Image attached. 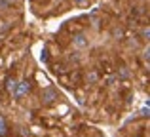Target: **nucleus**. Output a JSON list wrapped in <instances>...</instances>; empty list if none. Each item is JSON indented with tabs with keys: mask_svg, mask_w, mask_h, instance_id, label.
Segmentation results:
<instances>
[{
	"mask_svg": "<svg viewBox=\"0 0 150 137\" xmlns=\"http://www.w3.org/2000/svg\"><path fill=\"white\" fill-rule=\"evenodd\" d=\"M53 70H55V72H57V74H65V72H69V65H65V63H57V65H55V67H53Z\"/></svg>",
	"mask_w": 150,
	"mask_h": 137,
	"instance_id": "obj_4",
	"label": "nucleus"
},
{
	"mask_svg": "<svg viewBox=\"0 0 150 137\" xmlns=\"http://www.w3.org/2000/svg\"><path fill=\"white\" fill-rule=\"evenodd\" d=\"M8 133V124H6V118L0 114V137H6Z\"/></svg>",
	"mask_w": 150,
	"mask_h": 137,
	"instance_id": "obj_5",
	"label": "nucleus"
},
{
	"mask_svg": "<svg viewBox=\"0 0 150 137\" xmlns=\"http://www.w3.org/2000/svg\"><path fill=\"white\" fill-rule=\"evenodd\" d=\"M118 78H129V70H127V67L125 65H122L120 69H118V74H116Z\"/></svg>",
	"mask_w": 150,
	"mask_h": 137,
	"instance_id": "obj_7",
	"label": "nucleus"
},
{
	"mask_svg": "<svg viewBox=\"0 0 150 137\" xmlns=\"http://www.w3.org/2000/svg\"><path fill=\"white\" fill-rule=\"evenodd\" d=\"M55 99H57V92H55V88H46L44 92H42V103H44V105H53Z\"/></svg>",
	"mask_w": 150,
	"mask_h": 137,
	"instance_id": "obj_2",
	"label": "nucleus"
},
{
	"mask_svg": "<svg viewBox=\"0 0 150 137\" xmlns=\"http://www.w3.org/2000/svg\"><path fill=\"white\" fill-rule=\"evenodd\" d=\"M57 2H61V0H57Z\"/></svg>",
	"mask_w": 150,
	"mask_h": 137,
	"instance_id": "obj_15",
	"label": "nucleus"
},
{
	"mask_svg": "<svg viewBox=\"0 0 150 137\" xmlns=\"http://www.w3.org/2000/svg\"><path fill=\"white\" fill-rule=\"evenodd\" d=\"M30 88H33V84H30L29 80H21L15 84V89H13V95L17 97V99H21V97L29 95L30 93Z\"/></svg>",
	"mask_w": 150,
	"mask_h": 137,
	"instance_id": "obj_1",
	"label": "nucleus"
},
{
	"mask_svg": "<svg viewBox=\"0 0 150 137\" xmlns=\"http://www.w3.org/2000/svg\"><path fill=\"white\" fill-rule=\"evenodd\" d=\"M70 80L74 82V86H78L82 82V74L80 72H72V74H70Z\"/></svg>",
	"mask_w": 150,
	"mask_h": 137,
	"instance_id": "obj_8",
	"label": "nucleus"
},
{
	"mask_svg": "<svg viewBox=\"0 0 150 137\" xmlns=\"http://www.w3.org/2000/svg\"><path fill=\"white\" fill-rule=\"evenodd\" d=\"M15 84H17V82H15V78H13V76H8V78H6V89H8V92L13 93Z\"/></svg>",
	"mask_w": 150,
	"mask_h": 137,
	"instance_id": "obj_6",
	"label": "nucleus"
},
{
	"mask_svg": "<svg viewBox=\"0 0 150 137\" xmlns=\"http://www.w3.org/2000/svg\"><path fill=\"white\" fill-rule=\"evenodd\" d=\"M143 36H144V38L148 40V36H150V29H148V25H146V27L143 29Z\"/></svg>",
	"mask_w": 150,
	"mask_h": 137,
	"instance_id": "obj_13",
	"label": "nucleus"
},
{
	"mask_svg": "<svg viewBox=\"0 0 150 137\" xmlns=\"http://www.w3.org/2000/svg\"><path fill=\"white\" fill-rule=\"evenodd\" d=\"M86 80H88L89 84H93V82H97V80H99V76H97V72H89L88 76H86Z\"/></svg>",
	"mask_w": 150,
	"mask_h": 137,
	"instance_id": "obj_9",
	"label": "nucleus"
},
{
	"mask_svg": "<svg viewBox=\"0 0 150 137\" xmlns=\"http://www.w3.org/2000/svg\"><path fill=\"white\" fill-rule=\"evenodd\" d=\"M2 42H4V34L0 33V44H2Z\"/></svg>",
	"mask_w": 150,
	"mask_h": 137,
	"instance_id": "obj_14",
	"label": "nucleus"
},
{
	"mask_svg": "<svg viewBox=\"0 0 150 137\" xmlns=\"http://www.w3.org/2000/svg\"><path fill=\"white\" fill-rule=\"evenodd\" d=\"M88 38H86V34H82V33H78V34H74L72 36V46L76 50H86L88 48Z\"/></svg>",
	"mask_w": 150,
	"mask_h": 137,
	"instance_id": "obj_3",
	"label": "nucleus"
},
{
	"mask_svg": "<svg viewBox=\"0 0 150 137\" xmlns=\"http://www.w3.org/2000/svg\"><path fill=\"white\" fill-rule=\"evenodd\" d=\"M74 4H76V6H80V8H86L89 4V0H74Z\"/></svg>",
	"mask_w": 150,
	"mask_h": 137,
	"instance_id": "obj_12",
	"label": "nucleus"
},
{
	"mask_svg": "<svg viewBox=\"0 0 150 137\" xmlns=\"http://www.w3.org/2000/svg\"><path fill=\"white\" fill-rule=\"evenodd\" d=\"M114 36H116L118 40H122V38H124V29H114Z\"/></svg>",
	"mask_w": 150,
	"mask_h": 137,
	"instance_id": "obj_11",
	"label": "nucleus"
},
{
	"mask_svg": "<svg viewBox=\"0 0 150 137\" xmlns=\"http://www.w3.org/2000/svg\"><path fill=\"white\" fill-rule=\"evenodd\" d=\"M10 6H11L10 0H0V11H2V10H8Z\"/></svg>",
	"mask_w": 150,
	"mask_h": 137,
	"instance_id": "obj_10",
	"label": "nucleus"
}]
</instances>
